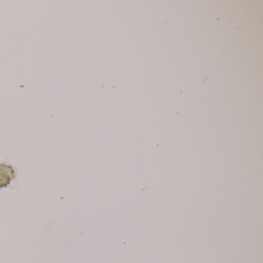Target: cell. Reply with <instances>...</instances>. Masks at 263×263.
<instances>
[{"instance_id": "1", "label": "cell", "mask_w": 263, "mask_h": 263, "mask_svg": "<svg viewBox=\"0 0 263 263\" xmlns=\"http://www.w3.org/2000/svg\"><path fill=\"white\" fill-rule=\"evenodd\" d=\"M15 178L16 173L13 166L0 164V189L7 187Z\"/></svg>"}]
</instances>
